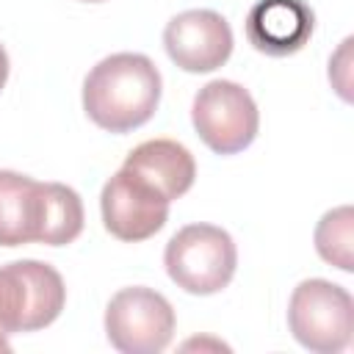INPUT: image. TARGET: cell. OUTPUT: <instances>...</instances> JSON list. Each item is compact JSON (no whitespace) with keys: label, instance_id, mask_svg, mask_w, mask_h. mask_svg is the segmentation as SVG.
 <instances>
[{"label":"cell","instance_id":"obj_11","mask_svg":"<svg viewBox=\"0 0 354 354\" xmlns=\"http://www.w3.org/2000/svg\"><path fill=\"white\" fill-rule=\"evenodd\" d=\"M41 216V183L0 169V246L36 243Z\"/></svg>","mask_w":354,"mask_h":354},{"label":"cell","instance_id":"obj_16","mask_svg":"<svg viewBox=\"0 0 354 354\" xmlns=\"http://www.w3.org/2000/svg\"><path fill=\"white\" fill-rule=\"evenodd\" d=\"M6 351H11V343H8V335L0 329V354H6Z\"/></svg>","mask_w":354,"mask_h":354},{"label":"cell","instance_id":"obj_1","mask_svg":"<svg viewBox=\"0 0 354 354\" xmlns=\"http://www.w3.org/2000/svg\"><path fill=\"white\" fill-rule=\"evenodd\" d=\"M160 102V72L141 53H113L83 80V111L108 133L147 124Z\"/></svg>","mask_w":354,"mask_h":354},{"label":"cell","instance_id":"obj_15","mask_svg":"<svg viewBox=\"0 0 354 354\" xmlns=\"http://www.w3.org/2000/svg\"><path fill=\"white\" fill-rule=\"evenodd\" d=\"M6 80H8V53H6V47L0 44V88L6 86Z\"/></svg>","mask_w":354,"mask_h":354},{"label":"cell","instance_id":"obj_3","mask_svg":"<svg viewBox=\"0 0 354 354\" xmlns=\"http://www.w3.org/2000/svg\"><path fill=\"white\" fill-rule=\"evenodd\" d=\"M288 326L293 337L315 354H337L351 343L354 299L329 279H304L288 301Z\"/></svg>","mask_w":354,"mask_h":354},{"label":"cell","instance_id":"obj_9","mask_svg":"<svg viewBox=\"0 0 354 354\" xmlns=\"http://www.w3.org/2000/svg\"><path fill=\"white\" fill-rule=\"evenodd\" d=\"M315 28V14L304 0H257L243 22L246 39L257 53L282 58L299 53Z\"/></svg>","mask_w":354,"mask_h":354},{"label":"cell","instance_id":"obj_12","mask_svg":"<svg viewBox=\"0 0 354 354\" xmlns=\"http://www.w3.org/2000/svg\"><path fill=\"white\" fill-rule=\"evenodd\" d=\"M83 232V202L64 183H41V216L36 243L64 246Z\"/></svg>","mask_w":354,"mask_h":354},{"label":"cell","instance_id":"obj_17","mask_svg":"<svg viewBox=\"0 0 354 354\" xmlns=\"http://www.w3.org/2000/svg\"><path fill=\"white\" fill-rule=\"evenodd\" d=\"M83 3H102V0H83Z\"/></svg>","mask_w":354,"mask_h":354},{"label":"cell","instance_id":"obj_6","mask_svg":"<svg viewBox=\"0 0 354 354\" xmlns=\"http://www.w3.org/2000/svg\"><path fill=\"white\" fill-rule=\"evenodd\" d=\"M105 335L122 354H158L171 343L174 310L152 288H122L105 307Z\"/></svg>","mask_w":354,"mask_h":354},{"label":"cell","instance_id":"obj_7","mask_svg":"<svg viewBox=\"0 0 354 354\" xmlns=\"http://www.w3.org/2000/svg\"><path fill=\"white\" fill-rule=\"evenodd\" d=\"M100 210L105 230L127 243H138L152 238L169 218V199L133 174L130 169H119L100 194Z\"/></svg>","mask_w":354,"mask_h":354},{"label":"cell","instance_id":"obj_5","mask_svg":"<svg viewBox=\"0 0 354 354\" xmlns=\"http://www.w3.org/2000/svg\"><path fill=\"white\" fill-rule=\"evenodd\" d=\"M191 122L199 138L218 155L246 149L260 127V113L252 94L235 80L205 83L191 105Z\"/></svg>","mask_w":354,"mask_h":354},{"label":"cell","instance_id":"obj_4","mask_svg":"<svg viewBox=\"0 0 354 354\" xmlns=\"http://www.w3.org/2000/svg\"><path fill=\"white\" fill-rule=\"evenodd\" d=\"M66 304L61 274L41 260H14L0 266V329L36 332L50 326Z\"/></svg>","mask_w":354,"mask_h":354},{"label":"cell","instance_id":"obj_2","mask_svg":"<svg viewBox=\"0 0 354 354\" xmlns=\"http://www.w3.org/2000/svg\"><path fill=\"white\" fill-rule=\"evenodd\" d=\"M163 266L171 282L185 293L210 296L235 277L238 249L227 230L216 224H188L169 238Z\"/></svg>","mask_w":354,"mask_h":354},{"label":"cell","instance_id":"obj_14","mask_svg":"<svg viewBox=\"0 0 354 354\" xmlns=\"http://www.w3.org/2000/svg\"><path fill=\"white\" fill-rule=\"evenodd\" d=\"M348 66H351V39H343L340 50L329 58V80H332V86L337 88V94L343 100H351V91H348V86H351Z\"/></svg>","mask_w":354,"mask_h":354},{"label":"cell","instance_id":"obj_10","mask_svg":"<svg viewBox=\"0 0 354 354\" xmlns=\"http://www.w3.org/2000/svg\"><path fill=\"white\" fill-rule=\"evenodd\" d=\"M149 185H155L169 202L180 199L196 177V160L180 141L171 138H149L133 147L122 163Z\"/></svg>","mask_w":354,"mask_h":354},{"label":"cell","instance_id":"obj_8","mask_svg":"<svg viewBox=\"0 0 354 354\" xmlns=\"http://www.w3.org/2000/svg\"><path fill=\"white\" fill-rule=\"evenodd\" d=\"M163 47L180 69L213 72L232 53V28L218 11L191 8L166 22Z\"/></svg>","mask_w":354,"mask_h":354},{"label":"cell","instance_id":"obj_13","mask_svg":"<svg viewBox=\"0 0 354 354\" xmlns=\"http://www.w3.org/2000/svg\"><path fill=\"white\" fill-rule=\"evenodd\" d=\"M351 230H354V210L348 205H340L335 210H326L315 227V249L321 260L329 266H337L340 271H351Z\"/></svg>","mask_w":354,"mask_h":354}]
</instances>
